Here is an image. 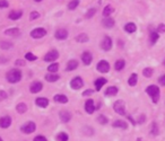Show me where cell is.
<instances>
[{
	"label": "cell",
	"mask_w": 165,
	"mask_h": 141,
	"mask_svg": "<svg viewBox=\"0 0 165 141\" xmlns=\"http://www.w3.org/2000/svg\"><path fill=\"white\" fill-rule=\"evenodd\" d=\"M137 84H138V74L134 72V74H130V77L128 78V85L130 86V87H135Z\"/></svg>",
	"instance_id": "ffe728a7"
},
{
	"label": "cell",
	"mask_w": 165,
	"mask_h": 141,
	"mask_svg": "<svg viewBox=\"0 0 165 141\" xmlns=\"http://www.w3.org/2000/svg\"><path fill=\"white\" fill-rule=\"evenodd\" d=\"M158 84L163 87H165V74H162L160 76V78H158Z\"/></svg>",
	"instance_id": "ee69618b"
},
{
	"label": "cell",
	"mask_w": 165,
	"mask_h": 141,
	"mask_svg": "<svg viewBox=\"0 0 165 141\" xmlns=\"http://www.w3.org/2000/svg\"><path fill=\"white\" fill-rule=\"evenodd\" d=\"M113 111L116 114L121 115V116H127V112H126V103L122 99H118L114 102L113 104Z\"/></svg>",
	"instance_id": "3957f363"
},
{
	"label": "cell",
	"mask_w": 165,
	"mask_h": 141,
	"mask_svg": "<svg viewBox=\"0 0 165 141\" xmlns=\"http://www.w3.org/2000/svg\"><path fill=\"white\" fill-rule=\"evenodd\" d=\"M11 124V118L10 116H8V115H6V116H2L1 119H0V128H2V129H7V128H9Z\"/></svg>",
	"instance_id": "2e32d148"
},
{
	"label": "cell",
	"mask_w": 165,
	"mask_h": 141,
	"mask_svg": "<svg viewBox=\"0 0 165 141\" xmlns=\"http://www.w3.org/2000/svg\"><path fill=\"white\" fill-rule=\"evenodd\" d=\"M34 141H48V140H46V138L43 137V136H38V137L34 139Z\"/></svg>",
	"instance_id": "f907efd6"
},
{
	"label": "cell",
	"mask_w": 165,
	"mask_h": 141,
	"mask_svg": "<svg viewBox=\"0 0 165 141\" xmlns=\"http://www.w3.org/2000/svg\"><path fill=\"white\" fill-rule=\"evenodd\" d=\"M42 88H43V85H42L41 82H40V81H35V82H33V84L31 85L30 90H31V93L36 94V93H40V92L42 90Z\"/></svg>",
	"instance_id": "d6986e66"
},
{
	"label": "cell",
	"mask_w": 165,
	"mask_h": 141,
	"mask_svg": "<svg viewBox=\"0 0 165 141\" xmlns=\"http://www.w3.org/2000/svg\"><path fill=\"white\" fill-rule=\"evenodd\" d=\"M35 2H40V1H42V0H34Z\"/></svg>",
	"instance_id": "db71d44e"
},
{
	"label": "cell",
	"mask_w": 165,
	"mask_h": 141,
	"mask_svg": "<svg viewBox=\"0 0 165 141\" xmlns=\"http://www.w3.org/2000/svg\"><path fill=\"white\" fill-rule=\"evenodd\" d=\"M153 74H154V70H153V68H150V67L145 68L143 70V76L145 78H152V77H153Z\"/></svg>",
	"instance_id": "1f68e13d"
},
{
	"label": "cell",
	"mask_w": 165,
	"mask_h": 141,
	"mask_svg": "<svg viewBox=\"0 0 165 141\" xmlns=\"http://www.w3.org/2000/svg\"><path fill=\"white\" fill-rule=\"evenodd\" d=\"M6 78L11 84H16L22 79V71L18 70V69H11L7 72Z\"/></svg>",
	"instance_id": "7a4b0ae2"
},
{
	"label": "cell",
	"mask_w": 165,
	"mask_h": 141,
	"mask_svg": "<svg viewBox=\"0 0 165 141\" xmlns=\"http://www.w3.org/2000/svg\"><path fill=\"white\" fill-rule=\"evenodd\" d=\"M35 129H36V125H35V123H34V122H27L26 124H24V125L20 128L22 132H24V133H27V134H30V133H32V132H34V131H35Z\"/></svg>",
	"instance_id": "8fae6325"
},
{
	"label": "cell",
	"mask_w": 165,
	"mask_h": 141,
	"mask_svg": "<svg viewBox=\"0 0 165 141\" xmlns=\"http://www.w3.org/2000/svg\"><path fill=\"white\" fill-rule=\"evenodd\" d=\"M94 94V90L93 89H86V90H84V93H82V96H90V95H93Z\"/></svg>",
	"instance_id": "bcb514c9"
},
{
	"label": "cell",
	"mask_w": 165,
	"mask_h": 141,
	"mask_svg": "<svg viewBox=\"0 0 165 141\" xmlns=\"http://www.w3.org/2000/svg\"><path fill=\"white\" fill-rule=\"evenodd\" d=\"M112 38L110 36H104L101 42V49L103 51H110L112 49Z\"/></svg>",
	"instance_id": "8992f818"
},
{
	"label": "cell",
	"mask_w": 165,
	"mask_h": 141,
	"mask_svg": "<svg viewBox=\"0 0 165 141\" xmlns=\"http://www.w3.org/2000/svg\"><path fill=\"white\" fill-rule=\"evenodd\" d=\"M58 58H59V52L57 51L56 49H52L51 51H49V52L44 56V61H46V62H53V61H56Z\"/></svg>",
	"instance_id": "5b68a950"
},
{
	"label": "cell",
	"mask_w": 165,
	"mask_h": 141,
	"mask_svg": "<svg viewBox=\"0 0 165 141\" xmlns=\"http://www.w3.org/2000/svg\"><path fill=\"white\" fill-rule=\"evenodd\" d=\"M96 69H97L98 72L101 74H106L110 71V63L106 61V60H101L98 61V63L96 64Z\"/></svg>",
	"instance_id": "277c9868"
},
{
	"label": "cell",
	"mask_w": 165,
	"mask_h": 141,
	"mask_svg": "<svg viewBox=\"0 0 165 141\" xmlns=\"http://www.w3.org/2000/svg\"><path fill=\"white\" fill-rule=\"evenodd\" d=\"M16 111L18 112L19 114H23V113H25L27 111V106L25 103H19L17 106H16Z\"/></svg>",
	"instance_id": "e575fe53"
},
{
	"label": "cell",
	"mask_w": 165,
	"mask_h": 141,
	"mask_svg": "<svg viewBox=\"0 0 165 141\" xmlns=\"http://www.w3.org/2000/svg\"><path fill=\"white\" fill-rule=\"evenodd\" d=\"M40 17V14H38V11H32L31 13V15H30V19L31 20H34V19H36Z\"/></svg>",
	"instance_id": "7bdbcfd3"
},
{
	"label": "cell",
	"mask_w": 165,
	"mask_h": 141,
	"mask_svg": "<svg viewBox=\"0 0 165 141\" xmlns=\"http://www.w3.org/2000/svg\"><path fill=\"white\" fill-rule=\"evenodd\" d=\"M112 126L114 129H120V130H127L129 124L127 123V121H124V120H116V121H113L112 123Z\"/></svg>",
	"instance_id": "ba28073f"
},
{
	"label": "cell",
	"mask_w": 165,
	"mask_h": 141,
	"mask_svg": "<svg viewBox=\"0 0 165 141\" xmlns=\"http://www.w3.org/2000/svg\"><path fill=\"white\" fill-rule=\"evenodd\" d=\"M119 93V88L116 87V86H110L108 88L105 89L104 92V95L108 97H113V96H116Z\"/></svg>",
	"instance_id": "4fadbf2b"
},
{
	"label": "cell",
	"mask_w": 165,
	"mask_h": 141,
	"mask_svg": "<svg viewBox=\"0 0 165 141\" xmlns=\"http://www.w3.org/2000/svg\"><path fill=\"white\" fill-rule=\"evenodd\" d=\"M78 5H79V0H72L69 2V5H68V9L74 10V9H76V8L78 7Z\"/></svg>",
	"instance_id": "ab89813d"
},
{
	"label": "cell",
	"mask_w": 165,
	"mask_h": 141,
	"mask_svg": "<svg viewBox=\"0 0 165 141\" xmlns=\"http://www.w3.org/2000/svg\"><path fill=\"white\" fill-rule=\"evenodd\" d=\"M127 119H128V121H129V122L131 123V125H134V126L137 125V122H136V120L134 119V118H132V116H131L130 114L127 115Z\"/></svg>",
	"instance_id": "f6af8a7d"
},
{
	"label": "cell",
	"mask_w": 165,
	"mask_h": 141,
	"mask_svg": "<svg viewBox=\"0 0 165 141\" xmlns=\"http://www.w3.org/2000/svg\"><path fill=\"white\" fill-rule=\"evenodd\" d=\"M54 36H56L57 40H60V41H64L68 37V32L67 30H64V28H60V30H58L54 34Z\"/></svg>",
	"instance_id": "e0dca14e"
},
{
	"label": "cell",
	"mask_w": 165,
	"mask_h": 141,
	"mask_svg": "<svg viewBox=\"0 0 165 141\" xmlns=\"http://www.w3.org/2000/svg\"><path fill=\"white\" fill-rule=\"evenodd\" d=\"M145 92H146L147 95L150 97L153 104H157L160 98H161V89H160V87L156 85H149V86H147Z\"/></svg>",
	"instance_id": "6da1fadb"
},
{
	"label": "cell",
	"mask_w": 165,
	"mask_h": 141,
	"mask_svg": "<svg viewBox=\"0 0 165 141\" xmlns=\"http://www.w3.org/2000/svg\"><path fill=\"white\" fill-rule=\"evenodd\" d=\"M16 66H25V61L24 60H17L15 62Z\"/></svg>",
	"instance_id": "816d5d0a"
},
{
	"label": "cell",
	"mask_w": 165,
	"mask_h": 141,
	"mask_svg": "<svg viewBox=\"0 0 165 141\" xmlns=\"http://www.w3.org/2000/svg\"><path fill=\"white\" fill-rule=\"evenodd\" d=\"M11 48H13V44H11L10 42H5V41L0 42V49H2V50H9Z\"/></svg>",
	"instance_id": "f35d334b"
},
{
	"label": "cell",
	"mask_w": 165,
	"mask_h": 141,
	"mask_svg": "<svg viewBox=\"0 0 165 141\" xmlns=\"http://www.w3.org/2000/svg\"><path fill=\"white\" fill-rule=\"evenodd\" d=\"M149 134L152 137H157L160 134V126H158L157 122H152L149 125Z\"/></svg>",
	"instance_id": "5bb4252c"
},
{
	"label": "cell",
	"mask_w": 165,
	"mask_h": 141,
	"mask_svg": "<svg viewBox=\"0 0 165 141\" xmlns=\"http://www.w3.org/2000/svg\"><path fill=\"white\" fill-rule=\"evenodd\" d=\"M113 11H114V9H113L112 6L108 5V6H106V7H105L104 9H103V16L108 18V17H110V16H111V14H112Z\"/></svg>",
	"instance_id": "836d02e7"
},
{
	"label": "cell",
	"mask_w": 165,
	"mask_h": 141,
	"mask_svg": "<svg viewBox=\"0 0 165 141\" xmlns=\"http://www.w3.org/2000/svg\"><path fill=\"white\" fill-rule=\"evenodd\" d=\"M88 40H90V38L87 36V34L85 33H82L76 36V41L79 42V43H86V42H88Z\"/></svg>",
	"instance_id": "4dcf8cb0"
},
{
	"label": "cell",
	"mask_w": 165,
	"mask_h": 141,
	"mask_svg": "<svg viewBox=\"0 0 165 141\" xmlns=\"http://www.w3.org/2000/svg\"><path fill=\"white\" fill-rule=\"evenodd\" d=\"M157 32L158 33H164L165 32V24H161V25L157 27Z\"/></svg>",
	"instance_id": "681fc988"
},
{
	"label": "cell",
	"mask_w": 165,
	"mask_h": 141,
	"mask_svg": "<svg viewBox=\"0 0 165 141\" xmlns=\"http://www.w3.org/2000/svg\"><path fill=\"white\" fill-rule=\"evenodd\" d=\"M46 35V31L42 27H38V28H34L32 32H31V37L33 38H42L43 36Z\"/></svg>",
	"instance_id": "52a82bcc"
},
{
	"label": "cell",
	"mask_w": 165,
	"mask_h": 141,
	"mask_svg": "<svg viewBox=\"0 0 165 141\" xmlns=\"http://www.w3.org/2000/svg\"><path fill=\"white\" fill-rule=\"evenodd\" d=\"M59 118H60L61 122L68 123L72 120V113L68 111H61L60 113H59Z\"/></svg>",
	"instance_id": "ac0fdd59"
},
{
	"label": "cell",
	"mask_w": 165,
	"mask_h": 141,
	"mask_svg": "<svg viewBox=\"0 0 165 141\" xmlns=\"http://www.w3.org/2000/svg\"><path fill=\"white\" fill-rule=\"evenodd\" d=\"M114 24H116V22H114V19H112L111 17H108V18L102 20V25H103L105 28H111V27L114 26Z\"/></svg>",
	"instance_id": "cb8c5ba5"
},
{
	"label": "cell",
	"mask_w": 165,
	"mask_h": 141,
	"mask_svg": "<svg viewBox=\"0 0 165 141\" xmlns=\"http://www.w3.org/2000/svg\"><path fill=\"white\" fill-rule=\"evenodd\" d=\"M48 70H49L50 74H56L57 71L59 70V64H58V63H52V64H50L49 67H48Z\"/></svg>",
	"instance_id": "74e56055"
},
{
	"label": "cell",
	"mask_w": 165,
	"mask_h": 141,
	"mask_svg": "<svg viewBox=\"0 0 165 141\" xmlns=\"http://www.w3.org/2000/svg\"><path fill=\"white\" fill-rule=\"evenodd\" d=\"M7 93H6V92H4V90H1V92H0V102H1V100H4V99H6V98H7Z\"/></svg>",
	"instance_id": "c3c4849f"
},
{
	"label": "cell",
	"mask_w": 165,
	"mask_h": 141,
	"mask_svg": "<svg viewBox=\"0 0 165 141\" xmlns=\"http://www.w3.org/2000/svg\"><path fill=\"white\" fill-rule=\"evenodd\" d=\"M59 76L57 74H45V80L46 81H49V82H54L57 81V80H59Z\"/></svg>",
	"instance_id": "f1b7e54d"
},
{
	"label": "cell",
	"mask_w": 165,
	"mask_h": 141,
	"mask_svg": "<svg viewBox=\"0 0 165 141\" xmlns=\"http://www.w3.org/2000/svg\"><path fill=\"white\" fill-rule=\"evenodd\" d=\"M108 84V79L104 78V77H100V78H97L95 81H94V85H95V90L96 92H100L102 89V87L104 85H106Z\"/></svg>",
	"instance_id": "7c38bea8"
},
{
	"label": "cell",
	"mask_w": 165,
	"mask_h": 141,
	"mask_svg": "<svg viewBox=\"0 0 165 141\" xmlns=\"http://www.w3.org/2000/svg\"><path fill=\"white\" fill-rule=\"evenodd\" d=\"M82 61L85 66H90V63H92V61H93V56H92V53L88 52V51H85V52L82 54Z\"/></svg>",
	"instance_id": "9a60e30c"
},
{
	"label": "cell",
	"mask_w": 165,
	"mask_h": 141,
	"mask_svg": "<svg viewBox=\"0 0 165 141\" xmlns=\"http://www.w3.org/2000/svg\"><path fill=\"white\" fill-rule=\"evenodd\" d=\"M136 141H143V138H137Z\"/></svg>",
	"instance_id": "f5cc1de1"
},
{
	"label": "cell",
	"mask_w": 165,
	"mask_h": 141,
	"mask_svg": "<svg viewBox=\"0 0 165 141\" xmlns=\"http://www.w3.org/2000/svg\"><path fill=\"white\" fill-rule=\"evenodd\" d=\"M124 31L129 34H132L137 31V26H136V24H134V23H128V24L124 25Z\"/></svg>",
	"instance_id": "484cf974"
},
{
	"label": "cell",
	"mask_w": 165,
	"mask_h": 141,
	"mask_svg": "<svg viewBox=\"0 0 165 141\" xmlns=\"http://www.w3.org/2000/svg\"><path fill=\"white\" fill-rule=\"evenodd\" d=\"M54 102L60 103V104H66V103H68V97L66 95H62V94H58L54 96Z\"/></svg>",
	"instance_id": "d4e9b609"
},
{
	"label": "cell",
	"mask_w": 165,
	"mask_h": 141,
	"mask_svg": "<svg viewBox=\"0 0 165 141\" xmlns=\"http://www.w3.org/2000/svg\"><path fill=\"white\" fill-rule=\"evenodd\" d=\"M158 38H160V34H158V32L156 31V32H150V35H149V40H150V44L154 45L156 42L158 41Z\"/></svg>",
	"instance_id": "83f0119b"
},
{
	"label": "cell",
	"mask_w": 165,
	"mask_h": 141,
	"mask_svg": "<svg viewBox=\"0 0 165 141\" xmlns=\"http://www.w3.org/2000/svg\"><path fill=\"white\" fill-rule=\"evenodd\" d=\"M5 35H8V36H17V35H19V30L18 28H9V30L5 31Z\"/></svg>",
	"instance_id": "d6a6232c"
},
{
	"label": "cell",
	"mask_w": 165,
	"mask_h": 141,
	"mask_svg": "<svg viewBox=\"0 0 165 141\" xmlns=\"http://www.w3.org/2000/svg\"><path fill=\"white\" fill-rule=\"evenodd\" d=\"M95 13H96V9H95V8H90V9H88L85 17H86V18H92V17L95 15Z\"/></svg>",
	"instance_id": "60d3db41"
},
{
	"label": "cell",
	"mask_w": 165,
	"mask_h": 141,
	"mask_svg": "<svg viewBox=\"0 0 165 141\" xmlns=\"http://www.w3.org/2000/svg\"><path fill=\"white\" fill-rule=\"evenodd\" d=\"M163 64H164V66H165V59L163 60Z\"/></svg>",
	"instance_id": "11a10c76"
},
{
	"label": "cell",
	"mask_w": 165,
	"mask_h": 141,
	"mask_svg": "<svg viewBox=\"0 0 165 141\" xmlns=\"http://www.w3.org/2000/svg\"><path fill=\"white\" fill-rule=\"evenodd\" d=\"M0 141H2V139H1V138H0Z\"/></svg>",
	"instance_id": "9f6ffc18"
},
{
	"label": "cell",
	"mask_w": 165,
	"mask_h": 141,
	"mask_svg": "<svg viewBox=\"0 0 165 141\" xmlns=\"http://www.w3.org/2000/svg\"><path fill=\"white\" fill-rule=\"evenodd\" d=\"M98 124H101V125H106L108 123H109V119L105 116L104 114H100L97 116V119H96Z\"/></svg>",
	"instance_id": "f546056e"
},
{
	"label": "cell",
	"mask_w": 165,
	"mask_h": 141,
	"mask_svg": "<svg viewBox=\"0 0 165 141\" xmlns=\"http://www.w3.org/2000/svg\"><path fill=\"white\" fill-rule=\"evenodd\" d=\"M25 59L28 60V61H35V60H36V56H34V54H32L31 52H28L25 54Z\"/></svg>",
	"instance_id": "b9f144b4"
},
{
	"label": "cell",
	"mask_w": 165,
	"mask_h": 141,
	"mask_svg": "<svg viewBox=\"0 0 165 141\" xmlns=\"http://www.w3.org/2000/svg\"><path fill=\"white\" fill-rule=\"evenodd\" d=\"M69 140V136L66 132H60L57 136V141H68Z\"/></svg>",
	"instance_id": "8d00e7d4"
},
{
	"label": "cell",
	"mask_w": 165,
	"mask_h": 141,
	"mask_svg": "<svg viewBox=\"0 0 165 141\" xmlns=\"http://www.w3.org/2000/svg\"><path fill=\"white\" fill-rule=\"evenodd\" d=\"M126 67V61L123 59H119L116 60V63H114V69L116 71H122Z\"/></svg>",
	"instance_id": "603a6c76"
},
{
	"label": "cell",
	"mask_w": 165,
	"mask_h": 141,
	"mask_svg": "<svg viewBox=\"0 0 165 141\" xmlns=\"http://www.w3.org/2000/svg\"><path fill=\"white\" fill-rule=\"evenodd\" d=\"M84 86V80H82L80 77H75L74 79H72V81H70V87L72 89H75V90H78L80 89Z\"/></svg>",
	"instance_id": "30bf717a"
},
{
	"label": "cell",
	"mask_w": 165,
	"mask_h": 141,
	"mask_svg": "<svg viewBox=\"0 0 165 141\" xmlns=\"http://www.w3.org/2000/svg\"><path fill=\"white\" fill-rule=\"evenodd\" d=\"M146 115L145 114H138V116H137V119H136V122H137V124H139V125H141V124H144V123L146 122Z\"/></svg>",
	"instance_id": "d590c367"
},
{
	"label": "cell",
	"mask_w": 165,
	"mask_h": 141,
	"mask_svg": "<svg viewBox=\"0 0 165 141\" xmlns=\"http://www.w3.org/2000/svg\"><path fill=\"white\" fill-rule=\"evenodd\" d=\"M78 64H79V63H78V61H77V60H70V61H68L66 70H67V71L76 70V69L78 68Z\"/></svg>",
	"instance_id": "7402d4cb"
},
{
	"label": "cell",
	"mask_w": 165,
	"mask_h": 141,
	"mask_svg": "<svg viewBox=\"0 0 165 141\" xmlns=\"http://www.w3.org/2000/svg\"><path fill=\"white\" fill-rule=\"evenodd\" d=\"M96 108L97 107L95 106V102L92 98H90V99H87L85 102V111H86L87 114H93Z\"/></svg>",
	"instance_id": "9c48e42d"
},
{
	"label": "cell",
	"mask_w": 165,
	"mask_h": 141,
	"mask_svg": "<svg viewBox=\"0 0 165 141\" xmlns=\"http://www.w3.org/2000/svg\"><path fill=\"white\" fill-rule=\"evenodd\" d=\"M23 16V11L22 10H13L9 13V18L13 19V20H17V19H19L20 17Z\"/></svg>",
	"instance_id": "4316f807"
},
{
	"label": "cell",
	"mask_w": 165,
	"mask_h": 141,
	"mask_svg": "<svg viewBox=\"0 0 165 141\" xmlns=\"http://www.w3.org/2000/svg\"><path fill=\"white\" fill-rule=\"evenodd\" d=\"M35 103H36V105H38V107L45 108L49 105V99H48V98H44V97H38V98H36Z\"/></svg>",
	"instance_id": "44dd1931"
},
{
	"label": "cell",
	"mask_w": 165,
	"mask_h": 141,
	"mask_svg": "<svg viewBox=\"0 0 165 141\" xmlns=\"http://www.w3.org/2000/svg\"><path fill=\"white\" fill-rule=\"evenodd\" d=\"M8 6H9L8 1H6V0H0V8H7Z\"/></svg>",
	"instance_id": "7dc6e473"
}]
</instances>
